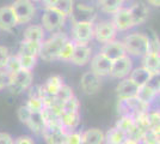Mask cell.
<instances>
[{
  "mask_svg": "<svg viewBox=\"0 0 160 144\" xmlns=\"http://www.w3.org/2000/svg\"><path fill=\"white\" fill-rule=\"evenodd\" d=\"M69 37L67 34L62 31H55L52 34V36L47 39L46 41L42 42V47H41L40 56L44 61H53L58 60L59 55H60L61 48L63 46V43L68 40Z\"/></svg>",
  "mask_w": 160,
  "mask_h": 144,
  "instance_id": "cell-1",
  "label": "cell"
},
{
  "mask_svg": "<svg viewBox=\"0 0 160 144\" xmlns=\"http://www.w3.org/2000/svg\"><path fill=\"white\" fill-rule=\"evenodd\" d=\"M123 45L127 54L134 56H142L151 49V40L149 37L141 33H133L124 37Z\"/></svg>",
  "mask_w": 160,
  "mask_h": 144,
  "instance_id": "cell-2",
  "label": "cell"
},
{
  "mask_svg": "<svg viewBox=\"0 0 160 144\" xmlns=\"http://www.w3.org/2000/svg\"><path fill=\"white\" fill-rule=\"evenodd\" d=\"M32 70L20 69L12 75H8L7 88L12 94H22L32 85Z\"/></svg>",
  "mask_w": 160,
  "mask_h": 144,
  "instance_id": "cell-3",
  "label": "cell"
},
{
  "mask_svg": "<svg viewBox=\"0 0 160 144\" xmlns=\"http://www.w3.org/2000/svg\"><path fill=\"white\" fill-rule=\"evenodd\" d=\"M149 108V104L142 102L136 96L129 97V99H118L117 103V112L121 115H130L135 117L136 114L146 112Z\"/></svg>",
  "mask_w": 160,
  "mask_h": 144,
  "instance_id": "cell-4",
  "label": "cell"
},
{
  "mask_svg": "<svg viewBox=\"0 0 160 144\" xmlns=\"http://www.w3.org/2000/svg\"><path fill=\"white\" fill-rule=\"evenodd\" d=\"M68 130H66L60 120L46 123V126L42 131V136L47 143L50 144H65V138Z\"/></svg>",
  "mask_w": 160,
  "mask_h": 144,
  "instance_id": "cell-5",
  "label": "cell"
},
{
  "mask_svg": "<svg viewBox=\"0 0 160 144\" xmlns=\"http://www.w3.org/2000/svg\"><path fill=\"white\" fill-rule=\"evenodd\" d=\"M94 24L91 21L73 22L72 40L77 43H90L93 40Z\"/></svg>",
  "mask_w": 160,
  "mask_h": 144,
  "instance_id": "cell-6",
  "label": "cell"
},
{
  "mask_svg": "<svg viewBox=\"0 0 160 144\" xmlns=\"http://www.w3.org/2000/svg\"><path fill=\"white\" fill-rule=\"evenodd\" d=\"M66 18L59 11L54 10L52 7H46V11L42 16V27L46 31L49 33H55L59 31L61 28L65 25Z\"/></svg>",
  "mask_w": 160,
  "mask_h": 144,
  "instance_id": "cell-7",
  "label": "cell"
},
{
  "mask_svg": "<svg viewBox=\"0 0 160 144\" xmlns=\"http://www.w3.org/2000/svg\"><path fill=\"white\" fill-rule=\"evenodd\" d=\"M18 24H27L35 16V5L31 0H14V3L11 5Z\"/></svg>",
  "mask_w": 160,
  "mask_h": 144,
  "instance_id": "cell-8",
  "label": "cell"
},
{
  "mask_svg": "<svg viewBox=\"0 0 160 144\" xmlns=\"http://www.w3.org/2000/svg\"><path fill=\"white\" fill-rule=\"evenodd\" d=\"M117 29L115 28L113 23L111 21H103L94 25L93 39H96L99 43L112 41L116 39Z\"/></svg>",
  "mask_w": 160,
  "mask_h": 144,
  "instance_id": "cell-9",
  "label": "cell"
},
{
  "mask_svg": "<svg viewBox=\"0 0 160 144\" xmlns=\"http://www.w3.org/2000/svg\"><path fill=\"white\" fill-rule=\"evenodd\" d=\"M132 69H133V60L129 55L126 54L122 58L113 60L109 76H111L112 78H116V79H122V78L128 77Z\"/></svg>",
  "mask_w": 160,
  "mask_h": 144,
  "instance_id": "cell-10",
  "label": "cell"
},
{
  "mask_svg": "<svg viewBox=\"0 0 160 144\" xmlns=\"http://www.w3.org/2000/svg\"><path fill=\"white\" fill-rule=\"evenodd\" d=\"M90 61H91L90 62V69L93 73H96L99 77H107L110 75L112 61L110 59H108L105 55L98 53V54L93 55L90 59Z\"/></svg>",
  "mask_w": 160,
  "mask_h": 144,
  "instance_id": "cell-11",
  "label": "cell"
},
{
  "mask_svg": "<svg viewBox=\"0 0 160 144\" xmlns=\"http://www.w3.org/2000/svg\"><path fill=\"white\" fill-rule=\"evenodd\" d=\"M80 87L82 91L87 95H94L97 94L102 88V82H100V77L93 73L91 70L88 72H85L81 76L80 79Z\"/></svg>",
  "mask_w": 160,
  "mask_h": 144,
  "instance_id": "cell-12",
  "label": "cell"
},
{
  "mask_svg": "<svg viewBox=\"0 0 160 144\" xmlns=\"http://www.w3.org/2000/svg\"><path fill=\"white\" fill-rule=\"evenodd\" d=\"M92 55V49L88 46V43H77L74 45L73 54L71 56L69 61L77 66H84L87 62H90Z\"/></svg>",
  "mask_w": 160,
  "mask_h": 144,
  "instance_id": "cell-13",
  "label": "cell"
},
{
  "mask_svg": "<svg viewBox=\"0 0 160 144\" xmlns=\"http://www.w3.org/2000/svg\"><path fill=\"white\" fill-rule=\"evenodd\" d=\"M100 53L103 55H105L108 59H110L111 61L118 59V58H122L123 55L127 54L123 42L116 41V40L103 43V46L100 48Z\"/></svg>",
  "mask_w": 160,
  "mask_h": 144,
  "instance_id": "cell-14",
  "label": "cell"
},
{
  "mask_svg": "<svg viewBox=\"0 0 160 144\" xmlns=\"http://www.w3.org/2000/svg\"><path fill=\"white\" fill-rule=\"evenodd\" d=\"M111 22L113 23L115 28L117 29V31H127L129 29L134 28V22L129 8L121 7L118 11H116L113 13Z\"/></svg>",
  "mask_w": 160,
  "mask_h": 144,
  "instance_id": "cell-15",
  "label": "cell"
},
{
  "mask_svg": "<svg viewBox=\"0 0 160 144\" xmlns=\"http://www.w3.org/2000/svg\"><path fill=\"white\" fill-rule=\"evenodd\" d=\"M18 25L13 10L11 6L0 7V29L4 31H11Z\"/></svg>",
  "mask_w": 160,
  "mask_h": 144,
  "instance_id": "cell-16",
  "label": "cell"
},
{
  "mask_svg": "<svg viewBox=\"0 0 160 144\" xmlns=\"http://www.w3.org/2000/svg\"><path fill=\"white\" fill-rule=\"evenodd\" d=\"M138 89H139V87L129 77H126V78H122V81L117 84L116 95L118 99H129V97L136 96Z\"/></svg>",
  "mask_w": 160,
  "mask_h": 144,
  "instance_id": "cell-17",
  "label": "cell"
},
{
  "mask_svg": "<svg viewBox=\"0 0 160 144\" xmlns=\"http://www.w3.org/2000/svg\"><path fill=\"white\" fill-rule=\"evenodd\" d=\"M142 66L151 71L154 76L159 75L160 71V55L158 51L149 49L146 54L142 55Z\"/></svg>",
  "mask_w": 160,
  "mask_h": 144,
  "instance_id": "cell-18",
  "label": "cell"
},
{
  "mask_svg": "<svg viewBox=\"0 0 160 144\" xmlns=\"http://www.w3.org/2000/svg\"><path fill=\"white\" fill-rule=\"evenodd\" d=\"M72 22H78V21H91L93 22L96 18V11L93 7H90L85 5V4H79L78 6L73 7L72 11Z\"/></svg>",
  "mask_w": 160,
  "mask_h": 144,
  "instance_id": "cell-19",
  "label": "cell"
},
{
  "mask_svg": "<svg viewBox=\"0 0 160 144\" xmlns=\"http://www.w3.org/2000/svg\"><path fill=\"white\" fill-rule=\"evenodd\" d=\"M129 11L132 14V18L134 22V27H138L143 24L148 19L149 16V8L143 3H136L132 7H129Z\"/></svg>",
  "mask_w": 160,
  "mask_h": 144,
  "instance_id": "cell-20",
  "label": "cell"
},
{
  "mask_svg": "<svg viewBox=\"0 0 160 144\" xmlns=\"http://www.w3.org/2000/svg\"><path fill=\"white\" fill-rule=\"evenodd\" d=\"M128 77L133 81L138 87H141L143 84H147L152 81V78L154 77V75L148 71L147 69H145L143 66L141 67H136V69H132V71L129 72Z\"/></svg>",
  "mask_w": 160,
  "mask_h": 144,
  "instance_id": "cell-21",
  "label": "cell"
},
{
  "mask_svg": "<svg viewBox=\"0 0 160 144\" xmlns=\"http://www.w3.org/2000/svg\"><path fill=\"white\" fill-rule=\"evenodd\" d=\"M25 125L36 135H41L46 126V118L43 115V110L41 112H31Z\"/></svg>",
  "mask_w": 160,
  "mask_h": 144,
  "instance_id": "cell-22",
  "label": "cell"
},
{
  "mask_svg": "<svg viewBox=\"0 0 160 144\" xmlns=\"http://www.w3.org/2000/svg\"><path fill=\"white\" fill-rule=\"evenodd\" d=\"M158 94H159V90L157 89L155 87H153V85H151L149 83H147V84H143V85L139 87L138 93H136V97L140 99L142 102L151 104L157 99Z\"/></svg>",
  "mask_w": 160,
  "mask_h": 144,
  "instance_id": "cell-23",
  "label": "cell"
},
{
  "mask_svg": "<svg viewBox=\"0 0 160 144\" xmlns=\"http://www.w3.org/2000/svg\"><path fill=\"white\" fill-rule=\"evenodd\" d=\"M44 35H46V30L43 29L42 25H29L24 30L23 40L41 42L42 43V42L44 41Z\"/></svg>",
  "mask_w": 160,
  "mask_h": 144,
  "instance_id": "cell-24",
  "label": "cell"
},
{
  "mask_svg": "<svg viewBox=\"0 0 160 144\" xmlns=\"http://www.w3.org/2000/svg\"><path fill=\"white\" fill-rule=\"evenodd\" d=\"M81 143L102 144L104 143V132L99 129H88L81 133Z\"/></svg>",
  "mask_w": 160,
  "mask_h": 144,
  "instance_id": "cell-25",
  "label": "cell"
},
{
  "mask_svg": "<svg viewBox=\"0 0 160 144\" xmlns=\"http://www.w3.org/2000/svg\"><path fill=\"white\" fill-rule=\"evenodd\" d=\"M60 123L62 126L68 131H73L78 127L80 123V114L78 112H72V113H61Z\"/></svg>",
  "mask_w": 160,
  "mask_h": 144,
  "instance_id": "cell-26",
  "label": "cell"
},
{
  "mask_svg": "<svg viewBox=\"0 0 160 144\" xmlns=\"http://www.w3.org/2000/svg\"><path fill=\"white\" fill-rule=\"evenodd\" d=\"M126 138H127V135L120 129H117L116 126L110 129L107 133H104V142L109 144H122L124 143Z\"/></svg>",
  "mask_w": 160,
  "mask_h": 144,
  "instance_id": "cell-27",
  "label": "cell"
},
{
  "mask_svg": "<svg viewBox=\"0 0 160 144\" xmlns=\"http://www.w3.org/2000/svg\"><path fill=\"white\" fill-rule=\"evenodd\" d=\"M63 84H65V83H63V79H62L61 76L54 75V76H50V77L48 78L46 84L43 85V88H44V90L47 91L49 95L55 96L56 93L60 90V88Z\"/></svg>",
  "mask_w": 160,
  "mask_h": 144,
  "instance_id": "cell-28",
  "label": "cell"
},
{
  "mask_svg": "<svg viewBox=\"0 0 160 144\" xmlns=\"http://www.w3.org/2000/svg\"><path fill=\"white\" fill-rule=\"evenodd\" d=\"M126 0H98V5L100 6L102 11L109 14H113L116 11H118L121 7H123Z\"/></svg>",
  "mask_w": 160,
  "mask_h": 144,
  "instance_id": "cell-29",
  "label": "cell"
},
{
  "mask_svg": "<svg viewBox=\"0 0 160 144\" xmlns=\"http://www.w3.org/2000/svg\"><path fill=\"white\" fill-rule=\"evenodd\" d=\"M41 47H42V43H41V42H33V41H28V40H23V41L20 42L19 52L20 53H24V54L40 56Z\"/></svg>",
  "mask_w": 160,
  "mask_h": 144,
  "instance_id": "cell-30",
  "label": "cell"
},
{
  "mask_svg": "<svg viewBox=\"0 0 160 144\" xmlns=\"http://www.w3.org/2000/svg\"><path fill=\"white\" fill-rule=\"evenodd\" d=\"M73 7H74L73 0H56V3L54 4V6L52 8L59 11L65 17H68V16H71V13H72Z\"/></svg>",
  "mask_w": 160,
  "mask_h": 144,
  "instance_id": "cell-31",
  "label": "cell"
},
{
  "mask_svg": "<svg viewBox=\"0 0 160 144\" xmlns=\"http://www.w3.org/2000/svg\"><path fill=\"white\" fill-rule=\"evenodd\" d=\"M80 107L79 100L75 97V96H72L69 99H67L66 101L60 103V110L61 113H72V112H78Z\"/></svg>",
  "mask_w": 160,
  "mask_h": 144,
  "instance_id": "cell-32",
  "label": "cell"
},
{
  "mask_svg": "<svg viewBox=\"0 0 160 144\" xmlns=\"http://www.w3.org/2000/svg\"><path fill=\"white\" fill-rule=\"evenodd\" d=\"M17 58L19 60L20 67L22 69H27V70H32L37 62V56L35 55H30V54H24V53H20L18 52Z\"/></svg>",
  "mask_w": 160,
  "mask_h": 144,
  "instance_id": "cell-33",
  "label": "cell"
},
{
  "mask_svg": "<svg viewBox=\"0 0 160 144\" xmlns=\"http://www.w3.org/2000/svg\"><path fill=\"white\" fill-rule=\"evenodd\" d=\"M74 45H75V42L73 40H71V39H68L63 43V46L61 48L60 55H59L60 60H63V61H69L71 60V56H72L74 51Z\"/></svg>",
  "mask_w": 160,
  "mask_h": 144,
  "instance_id": "cell-34",
  "label": "cell"
},
{
  "mask_svg": "<svg viewBox=\"0 0 160 144\" xmlns=\"http://www.w3.org/2000/svg\"><path fill=\"white\" fill-rule=\"evenodd\" d=\"M20 64H19V60H18V58H17V55H8V58H7V61L5 64V66H4V71L6 72L7 75H12L14 72H17L18 70H20Z\"/></svg>",
  "mask_w": 160,
  "mask_h": 144,
  "instance_id": "cell-35",
  "label": "cell"
},
{
  "mask_svg": "<svg viewBox=\"0 0 160 144\" xmlns=\"http://www.w3.org/2000/svg\"><path fill=\"white\" fill-rule=\"evenodd\" d=\"M115 126L127 135L130 131V129L134 126V118L130 117V115H121V118L117 120Z\"/></svg>",
  "mask_w": 160,
  "mask_h": 144,
  "instance_id": "cell-36",
  "label": "cell"
},
{
  "mask_svg": "<svg viewBox=\"0 0 160 144\" xmlns=\"http://www.w3.org/2000/svg\"><path fill=\"white\" fill-rule=\"evenodd\" d=\"M159 132H157L153 129H148L147 131L143 132L142 137H141L140 143L146 144H158L159 143Z\"/></svg>",
  "mask_w": 160,
  "mask_h": 144,
  "instance_id": "cell-37",
  "label": "cell"
},
{
  "mask_svg": "<svg viewBox=\"0 0 160 144\" xmlns=\"http://www.w3.org/2000/svg\"><path fill=\"white\" fill-rule=\"evenodd\" d=\"M73 95H74V93H73V90H72V88L66 85V84H63L60 88V90L56 93V95H55V102H58L60 104L61 102L66 101L67 99L72 97Z\"/></svg>",
  "mask_w": 160,
  "mask_h": 144,
  "instance_id": "cell-38",
  "label": "cell"
},
{
  "mask_svg": "<svg viewBox=\"0 0 160 144\" xmlns=\"http://www.w3.org/2000/svg\"><path fill=\"white\" fill-rule=\"evenodd\" d=\"M27 107L31 112H41L44 108V103L41 100L40 97H36V96H30L29 100L27 102Z\"/></svg>",
  "mask_w": 160,
  "mask_h": 144,
  "instance_id": "cell-39",
  "label": "cell"
},
{
  "mask_svg": "<svg viewBox=\"0 0 160 144\" xmlns=\"http://www.w3.org/2000/svg\"><path fill=\"white\" fill-rule=\"evenodd\" d=\"M148 123H149V127L159 132L160 130V113L159 110H154V112H148Z\"/></svg>",
  "mask_w": 160,
  "mask_h": 144,
  "instance_id": "cell-40",
  "label": "cell"
},
{
  "mask_svg": "<svg viewBox=\"0 0 160 144\" xmlns=\"http://www.w3.org/2000/svg\"><path fill=\"white\" fill-rule=\"evenodd\" d=\"M81 143V133L75 131H68L65 138V144H80Z\"/></svg>",
  "mask_w": 160,
  "mask_h": 144,
  "instance_id": "cell-41",
  "label": "cell"
},
{
  "mask_svg": "<svg viewBox=\"0 0 160 144\" xmlns=\"http://www.w3.org/2000/svg\"><path fill=\"white\" fill-rule=\"evenodd\" d=\"M30 114H31V110L28 108L27 104H25V106H20L19 108H18V112H17L18 119L20 120V123H23V124H27L28 119L30 117Z\"/></svg>",
  "mask_w": 160,
  "mask_h": 144,
  "instance_id": "cell-42",
  "label": "cell"
},
{
  "mask_svg": "<svg viewBox=\"0 0 160 144\" xmlns=\"http://www.w3.org/2000/svg\"><path fill=\"white\" fill-rule=\"evenodd\" d=\"M8 49L5 46H0V70L4 69L5 64L7 61V58H8Z\"/></svg>",
  "mask_w": 160,
  "mask_h": 144,
  "instance_id": "cell-43",
  "label": "cell"
},
{
  "mask_svg": "<svg viewBox=\"0 0 160 144\" xmlns=\"http://www.w3.org/2000/svg\"><path fill=\"white\" fill-rule=\"evenodd\" d=\"M13 138L7 132H0V144H12Z\"/></svg>",
  "mask_w": 160,
  "mask_h": 144,
  "instance_id": "cell-44",
  "label": "cell"
},
{
  "mask_svg": "<svg viewBox=\"0 0 160 144\" xmlns=\"http://www.w3.org/2000/svg\"><path fill=\"white\" fill-rule=\"evenodd\" d=\"M7 82H8V75L4 70H0V91L6 88Z\"/></svg>",
  "mask_w": 160,
  "mask_h": 144,
  "instance_id": "cell-45",
  "label": "cell"
},
{
  "mask_svg": "<svg viewBox=\"0 0 160 144\" xmlns=\"http://www.w3.org/2000/svg\"><path fill=\"white\" fill-rule=\"evenodd\" d=\"M13 143H17V144H32L35 143V141H33L31 137H29V136H20V137L16 138L13 139Z\"/></svg>",
  "mask_w": 160,
  "mask_h": 144,
  "instance_id": "cell-46",
  "label": "cell"
},
{
  "mask_svg": "<svg viewBox=\"0 0 160 144\" xmlns=\"http://www.w3.org/2000/svg\"><path fill=\"white\" fill-rule=\"evenodd\" d=\"M42 1H43V4H44L46 7H53L54 4L56 3V0H42Z\"/></svg>",
  "mask_w": 160,
  "mask_h": 144,
  "instance_id": "cell-47",
  "label": "cell"
},
{
  "mask_svg": "<svg viewBox=\"0 0 160 144\" xmlns=\"http://www.w3.org/2000/svg\"><path fill=\"white\" fill-rule=\"evenodd\" d=\"M147 3L149 5H152L154 7H159L160 6V0H147Z\"/></svg>",
  "mask_w": 160,
  "mask_h": 144,
  "instance_id": "cell-48",
  "label": "cell"
},
{
  "mask_svg": "<svg viewBox=\"0 0 160 144\" xmlns=\"http://www.w3.org/2000/svg\"><path fill=\"white\" fill-rule=\"evenodd\" d=\"M32 3H40V1H42V0H31Z\"/></svg>",
  "mask_w": 160,
  "mask_h": 144,
  "instance_id": "cell-49",
  "label": "cell"
}]
</instances>
